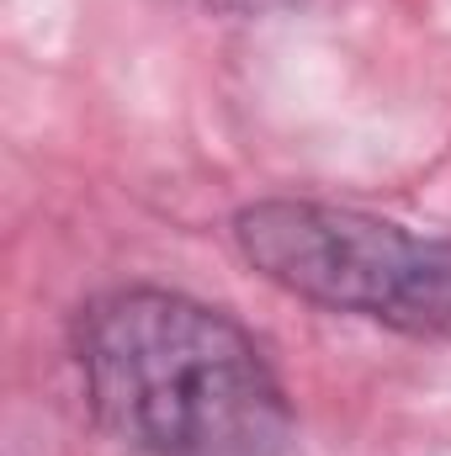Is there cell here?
Returning a JSON list of instances; mask_svg holds the SVG:
<instances>
[{"mask_svg":"<svg viewBox=\"0 0 451 456\" xmlns=\"http://www.w3.org/2000/svg\"><path fill=\"white\" fill-rule=\"evenodd\" d=\"M102 430L144 456H287L292 403L255 335L170 287H112L70 324Z\"/></svg>","mask_w":451,"mask_h":456,"instance_id":"1","label":"cell"},{"mask_svg":"<svg viewBox=\"0 0 451 456\" xmlns=\"http://www.w3.org/2000/svg\"><path fill=\"white\" fill-rule=\"evenodd\" d=\"M234 244L287 297L409 340H451V239L361 208L266 197L234 213Z\"/></svg>","mask_w":451,"mask_h":456,"instance_id":"2","label":"cell"},{"mask_svg":"<svg viewBox=\"0 0 451 456\" xmlns=\"http://www.w3.org/2000/svg\"><path fill=\"white\" fill-rule=\"evenodd\" d=\"M197 5H208V11H239V16H250V11H271V5H287V0H197Z\"/></svg>","mask_w":451,"mask_h":456,"instance_id":"3","label":"cell"}]
</instances>
